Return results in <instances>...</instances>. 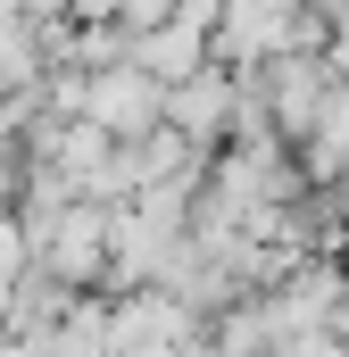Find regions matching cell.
<instances>
[{
    "label": "cell",
    "mask_w": 349,
    "mask_h": 357,
    "mask_svg": "<svg viewBox=\"0 0 349 357\" xmlns=\"http://www.w3.org/2000/svg\"><path fill=\"white\" fill-rule=\"evenodd\" d=\"M191 59H200V33H183V25L150 33V67H191Z\"/></svg>",
    "instance_id": "obj_4"
},
{
    "label": "cell",
    "mask_w": 349,
    "mask_h": 357,
    "mask_svg": "<svg viewBox=\"0 0 349 357\" xmlns=\"http://www.w3.org/2000/svg\"><path fill=\"white\" fill-rule=\"evenodd\" d=\"M216 116H225V84H208V75H200V84L183 91V125H191V133H208Z\"/></svg>",
    "instance_id": "obj_3"
},
{
    "label": "cell",
    "mask_w": 349,
    "mask_h": 357,
    "mask_svg": "<svg viewBox=\"0 0 349 357\" xmlns=\"http://www.w3.org/2000/svg\"><path fill=\"white\" fill-rule=\"evenodd\" d=\"M84 108L100 116V125H125V133H133V125H150V116H158V91L142 84V75H108V84H91Z\"/></svg>",
    "instance_id": "obj_1"
},
{
    "label": "cell",
    "mask_w": 349,
    "mask_h": 357,
    "mask_svg": "<svg viewBox=\"0 0 349 357\" xmlns=\"http://www.w3.org/2000/svg\"><path fill=\"white\" fill-rule=\"evenodd\" d=\"M42 357H117V333H108V307H75Z\"/></svg>",
    "instance_id": "obj_2"
}]
</instances>
